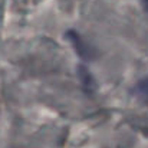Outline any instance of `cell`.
<instances>
[{"mask_svg": "<svg viewBox=\"0 0 148 148\" xmlns=\"http://www.w3.org/2000/svg\"><path fill=\"white\" fill-rule=\"evenodd\" d=\"M135 91H137L138 97L143 99L144 102H147L148 103V78L143 79V81H140V82L137 84Z\"/></svg>", "mask_w": 148, "mask_h": 148, "instance_id": "1", "label": "cell"}, {"mask_svg": "<svg viewBox=\"0 0 148 148\" xmlns=\"http://www.w3.org/2000/svg\"><path fill=\"white\" fill-rule=\"evenodd\" d=\"M143 1V6L145 7V10H148V0H141Z\"/></svg>", "mask_w": 148, "mask_h": 148, "instance_id": "2", "label": "cell"}]
</instances>
